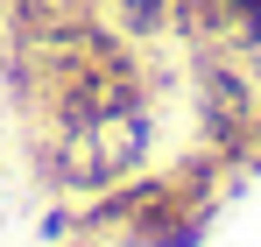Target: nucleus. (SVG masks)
Wrapping results in <instances>:
<instances>
[{
	"instance_id": "1",
	"label": "nucleus",
	"mask_w": 261,
	"mask_h": 247,
	"mask_svg": "<svg viewBox=\"0 0 261 247\" xmlns=\"http://www.w3.org/2000/svg\"><path fill=\"white\" fill-rule=\"evenodd\" d=\"M191 92H198V134H205V149L226 156V163H240L247 127H254V113H261V92H254V78H247V64H240V57H219V50H198Z\"/></svg>"
},
{
	"instance_id": "2",
	"label": "nucleus",
	"mask_w": 261,
	"mask_h": 247,
	"mask_svg": "<svg viewBox=\"0 0 261 247\" xmlns=\"http://www.w3.org/2000/svg\"><path fill=\"white\" fill-rule=\"evenodd\" d=\"M85 134H92V149L106 156V169H113V177H134V169L148 163V149H155V106H148V99L113 106V113H99Z\"/></svg>"
},
{
	"instance_id": "3",
	"label": "nucleus",
	"mask_w": 261,
	"mask_h": 247,
	"mask_svg": "<svg viewBox=\"0 0 261 247\" xmlns=\"http://www.w3.org/2000/svg\"><path fill=\"white\" fill-rule=\"evenodd\" d=\"M106 21L127 42H163L176 36V0H106Z\"/></svg>"
},
{
	"instance_id": "4",
	"label": "nucleus",
	"mask_w": 261,
	"mask_h": 247,
	"mask_svg": "<svg viewBox=\"0 0 261 247\" xmlns=\"http://www.w3.org/2000/svg\"><path fill=\"white\" fill-rule=\"evenodd\" d=\"M240 169H261V113H254V127H247V149H240Z\"/></svg>"
},
{
	"instance_id": "5",
	"label": "nucleus",
	"mask_w": 261,
	"mask_h": 247,
	"mask_svg": "<svg viewBox=\"0 0 261 247\" xmlns=\"http://www.w3.org/2000/svg\"><path fill=\"white\" fill-rule=\"evenodd\" d=\"M78 247H92V233H85V240H78Z\"/></svg>"
}]
</instances>
